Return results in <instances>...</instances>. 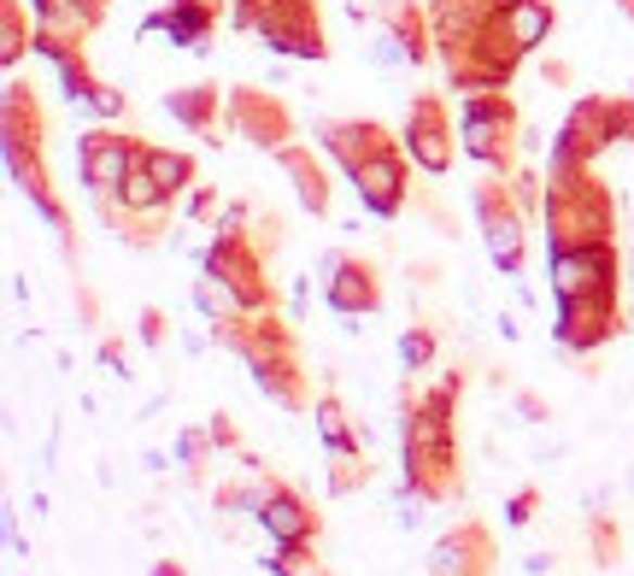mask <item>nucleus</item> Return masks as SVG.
Returning <instances> with one entry per match:
<instances>
[{"instance_id":"obj_1","label":"nucleus","mask_w":634,"mask_h":576,"mask_svg":"<svg viewBox=\"0 0 634 576\" xmlns=\"http://www.w3.org/2000/svg\"><path fill=\"white\" fill-rule=\"evenodd\" d=\"M458 400H465V377L446 371L435 388H400V483L411 488L423 506H446L465 494V459H458Z\"/></svg>"},{"instance_id":"obj_2","label":"nucleus","mask_w":634,"mask_h":576,"mask_svg":"<svg viewBox=\"0 0 634 576\" xmlns=\"http://www.w3.org/2000/svg\"><path fill=\"white\" fill-rule=\"evenodd\" d=\"M546 248H594L617 236V200L594 177V165H546Z\"/></svg>"},{"instance_id":"obj_3","label":"nucleus","mask_w":634,"mask_h":576,"mask_svg":"<svg viewBox=\"0 0 634 576\" xmlns=\"http://www.w3.org/2000/svg\"><path fill=\"white\" fill-rule=\"evenodd\" d=\"M517 129H523V118H517L506 89L458 100V141H465L470 160H482L487 171H499V177L517 171Z\"/></svg>"},{"instance_id":"obj_4","label":"nucleus","mask_w":634,"mask_h":576,"mask_svg":"<svg viewBox=\"0 0 634 576\" xmlns=\"http://www.w3.org/2000/svg\"><path fill=\"white\" fill-rule=\"evenodd\" d=\"M470 206H476V224H482L487 248H494V265L506 271V277H523V259H529V212L517 206L511 195V177H499V171H487L482 183L470 189Z\"/></svg>"},{"instance_id":"obj_5","label":"nucleus","mask_w":634,"mask_h":576,"mask_svg":"<svg viewBox=\"0 0 634 576\" xmlns=\"http://www.w3.org/2000/svg\"><path fill=\"white\" fill-rule=\"evenodd\" d=\"M206 277H218L241 300V312H277V283L265 277V253L248 229H218L206 248Z\"/></svg>"},{"instance_id":"obj_6","label":"nucleus","mask_w":634,"mask_h":576,"mask_svg":"<svg viewBox=\"0 0 634 576\" xmlns=\"http://www.w3.org/2000/svg\"><path fill=\"white\" fill-rule=\"evenodd\" d=\"M623 136V107L611 95H582L570 107V118L558 124V141L546 148V165H594L605 148H617Z\"/></svg>"},{"instance_id":"obj_7","label":"nucleus","mask_w":634,"mask_h":576,"mask_svg":"<svg viewBox=\"0 0 634 576\" xmlns=\"http://www.w3.org/2000/svg\"><path fill=\"white\" fill-rule=\"evenodd\" d=\"M148 141L141 136H124V129H83L77 136V177L94 200L100 195H118L129 183V171L141 165Z\"/></svg>"},{"instance_id":"obj_8","label":"nucleus","mask_w":634,"mask_h":576,"mask_svg":"<svg viewBox=\"0 0 634 576\" xmlns=\"http://www.w3.org/2000/svg\"><path fill=\"white\" fill-rule=\"evenodd\" d=\"M617 248L594 241V248H565L546 259V277H553V300H611L617 295Z\"/></svg>"},{"instance_id":"obj_9","label":"nucleus","mask_w":634,"mask_h":576,"mask_svg":"<svg viewBox=\"0 0 634 576\" xmlns=\"http://www.w3.org/2000/svg\"><path fill=\"white\" fill-rule=\"evenodd\" d=\"M623 329H634V318L617 306V295L611 300H558L553 306V336L565 353H599Z\"/></svg>"},{"instance_id":"obj_10","label":"nucleus","mask_w":634,"mask_h":576,"mask_svg":"<svg viewBox=\"0 0 634 576\" xmlns=\"http://www.w3.org/2000/svg\"><path fill=\"white\" fill-rule=\"evenodd\" d=\"M253 36L270 53H288V60H329L317 0H265V18H258Z\"/></svg>"},{"instance_id":"obj_11","label":"nucleus","mask_w":634,"mask_h":576,"mask_svg":"<svg viewBox=\"0 0 634 576\" xmlns=\"http://www.w3.org/2000/svg\"><path fill=\"white\" fill-rule=\"evenodd\" d=\"M317 271H324V300L329 312H341V318H370V312H382V271L370 265V259L358 253H324L317 259Z\"/></svg>"},{"instance_id":"obj_12","label":"nucleus","mask_w":634,"mask_h":576,"mask_svg":"<svg viewBox=\"0 0 634 576\" xmlns=\"http://www.w3.org/2000/svg\"><path fill=\"white\" fill-rule=\"evenodd\" d=\"M406 153L417 171H429V177H446L453 171V112H446L441 95H411L406 107Z\"/></svg>"},{"instance_id":"obj_13","label":"nucleus","mask_w":634,"mask_h":576,"mask_svg":"<svg viewBox=\"0 0 634 576\" xmlns=\"http://www.w3.org/2000/svg\"><path fill=\"white\" fill-rule=\"evenodd\" d=\"M229 129H236L241 141H253V148L277 153L294 141V112H288L270 89L241 83V89H229Z\"/></svg>"},{"instance_id":"obj_14","label":"nucleus","mask_w":634,"mask_h":576,"mask_svg":"<svg viewBox=\"0 0 634 576\" xmlns=\"http://www.w3.org/2000/svg\"><path fill=\"white\" fill-rule=\"evenodd\" d=\"M358 189V206L370 212V218H400V212L411 206V153L388 148L382 160H370L358 177H347Z\"/></svg>"},{"instance_id":"obj_15","label":"nucleus","mask_w":634,"mask_h":576,"mask_svg":"<svg viewBox=\"0 0 634 576\" xmlns=\"http://www.w3.org/2000/svg\"><path fill=\"white\" fill-rule=\"evenodd\" d=\"M317 141H324V153L347 171V177H358L370 160H382L388 148H400V136L377 118H335V124L317 129Z\"/></svg>"},{"instance_id":"obj_16","label":"nucleus","mask_w":634,"mask_h":576,"mask_svg":"<svg viewBox=\"0 0 634 576\" xmlns=\"http://www.w3.org/2000/svg\"><path fill=\"white\" fill-rule=\"evenodd\" d=\"M258 529H265V541L270 547H312L317 536H324V517H317V506L300 488H288V483H277L270 488V500H265V512L253 517Z\"/></svg>"},{"instance_id":"obj_17","label":"nucleus","mask_w":634,"mask_h":576,"mask_svg":"<svg viewBox=\"0 0 634 576\" xmlns=\"http://www.w3.org/2000/svg\"><path fill=\"white\" fill-rule=\"evenodd\" d=\"M429 576H494V529L487 524H453L429 547Z\"/></svg>"},{"instance_id":"obj_18","label":"nucleus","mask_w":634,"mask_h":576,"mask_svg":"<svg viewBox=\"0 0 634 576\" xmlns=\"http://www.w3.org/2000/svg\"><path fill=\"white\" fill-rule=\"evenodd\" d=\"M165 112L189 129V136L218 141V129L229 124V89H218V83H189V89H170L165 95Z\"/></svg>"},{"instance_id":"obj_19","label":"nucleus","mask_w":634,"mask_h":576,"mask_svg":"<svg viewBox=\"0 0 634 576\" xmlns=\"http://www.w3.org/2000/svg\"><path fill=\"white\" fill-rule=\"evenodd\" d=\"M277 165H282V177L294 183L300 206H306L312 218H329V206H335V189H329V171H324V160H317L306 141H288V148H277Z\"/></svg>"},{"instance_id":"obj_20","label":"nucleus","mask_w":634,"mask_h":576,"mask_svg":"<svg viewBox=\"0 0 634 576\" xmlns=\"http://www.w3.org/2000/svg\"><path fill=\"white\" fill-rule=\"evenodd\" d=\"M218 18H224V12L212 7V0H165V7L148 18V30H165L177 48L200 53L212 41V30H218Z\"/></svg>"},{"instance_id":"obj_21","label":"nucleus","mask_w":634,"mask_h":576,"mask_svg":"<svg viewBox=\"0 0 634 576\" xmlns=\"http://www.w3.org/2000/svg\"><path fill=\"white\" fill-rule=\"evenodd\" d=\"M60 65V83H65V95L71 100H83L89 112H100V118H124V107H129V95H118L112 83H100L89 60H83V48L77 53H65V60H53Z\"/></svg>"},{"instance_id":"obj_22","label":"nucleus","mask_w":634,"mask_h":576,"mask_svg":"<svg viewBox=\"0 0 634 576\" xmlns=\"http://www.w3.org/2000/svg\"><path fill=\"white\" fill-rule=\"evenodd\" d=\"M253 383H258V395H265L270 406H282V412H312L317 406L312 383H306V365H300V359H282V365L253 371Z\"/></svg>"},{"instance_id":"obj_23","label":"nucleus","mask_w":634,"mask_h":576,"mask_svg":"<svg viewBox=\"0 0 634 576\" xmlns=\"http://www.w3.org/2000/svg\"><path fill=\"white\" fill-rule=\"evenodd\" d=\"M141 165L153 171V183H158V189H165V200H170V206H177V200H182V195H189L194 183H200V165H194V153H182V148H153V141H148V153H141Z\"/></svg>"},{"instance_id":"obj_24","label":"nucleus","mask_w":634,"mask_h":576,"mask_svg":"<svg viewBox=\"0 0 634 576\" xmlns=\"http://www.w3.org/2000/svg\"><path fill=\"white\" fill-rule=\"evenodd\" d=\"M312 424H317V436H324V448H329V453H353V448H365V424H353V412L341 406V395H317Z\"/></svg>"},{"instance_id":"obj_25","label":"nucleus","mask_w":634,"mask_h":576,"mask_svg":"<svg viewBox=\"0 0 634 576\" xmlns=\"http://www.w3.org/2000/svg\"><path fill=\"white\" fill-rule=\"evenodd\" d=\"M506 18V30H511V41L517 48H541L546 36H553V24H558V12H553V0H523V7H506L499 12Z\"/></svg>"},{"instance_id":"obj_26","label":"nucleus","mask_w":634,"mask_h":576,"mask_svg":"<svg viewBox=\"0 0 634 576\" xmlns=\"http://www.w3.org/2000/svg\"><path fill=\"white\" fill-rule=\"evenodd\" d=\"M36 48V12H24V0H0V60L18 65Z\"/></svg>"},{"instance_id":"obj_27","label":"nucleus","mask_w":634,"mask_h":576,"mask_svg":"<svg viewBox=\"0 0 634 576\" xmlns=\"http://www.w3.org/2000/svg\"><path fill=\"white\" fill-rule=\"evenodd\" d=\"M370 477H377V471H370V459H365V448H353V453H329V494L335 500H353V494H365L370 488Z\"/></svg>"},{"instance_id":"obj_28","label":"nucleus","mask_w":634,"mask_h":576,"mask_svg":"<svg viewBox=\"0 0 634 576\" xmlns=\"http://www.w3.org/2000/svg\"><path fill=\"white\" fill-rule=\"evenodd\" d=\"M170 459H177V471H182L189 483H206L212 459H218V448H212V436H206V424H200V429H182V436L170 441Z\"/></svg>"},{"instance_id":"obj_29","label":"nucleus","mask_w":634,"mask_h":576,"mask_svg":"<svg viewBox=\"0 0 634 576\" xmlns=\"http://www.w3.org/2000/svg\"><path fill=\"white\" fill-rule=\"evenodd\" d=\"M258 565H265L270 576H335L324 559H317V541H312V547H270Z\"/></svg>"},{"instance_id":"obj_30","label":"nucleus","mask_w":634,"mask_h":576,"mask_svg":"<svg viewBox=\"0 0 634 576\" xmlns=\"http://www.w3.org/2000/svg\"><path fill=\"white\" fill-rule=\"evenodd\" d=\"M587 553H594V565H617L623 559V529H617L611 512L587 517Z\"/></svg>"},{"instance_id":"obj_31","label":"nucleus","mask_w":634,"mask_h":576,"mask_svg":"<svg viewBox=\"0 0 634 576\" xmlns=\"http://www.w3.org/2000/svg\"><path fill=\"white\" fill-rule=\"evenodd\" d=\"M435 353H441V336L429 324H411L406 336H400V365L406 371H429L435 365Z\"/></svg>"},{"instance_id":"obj_32","label":"nucleus","mask_w":634,"mask_h":576,"mask_svg":"<svg viewBox=\"0 0 634 576\" xmlns=\"http://www.w3.org/2000/svg\"><path fill=\"white\" fill-rule=\"evenodd\" d=\"M224 212H229V200L218 189H206V183H194L189 189V206H182V218L200 224V229H224Z\"/></svg>"},{"instance_id":"obj_33","label":"nucleus","mask_w":634,"mask_h":576,"mask_svg":"<svg viewBox=\"0 0 634 576\" xmlns=\"http://www.w3.org/2000/svg\"><path fill=\"white\" fill-rule=\"evenodd\" d=\"M194 306H200V318H206V324H218V318H229V312H241V300L229 295L218 277H200L194 283Z\"/></svg>"},{"instance_id":"obj_34","label":"nucleus","mask_w":634,"mask_h":576,"mask_svg":"<svg viewBox=\"0 0 634 576\" xmlns=\"http://www.w3.org/2000/svg\"><path fill=\"white\" fill-rule=\"evenodd\" d=\"M206 436H212V448H218V459H224V453H229V459L248 453V448H241V429H236V417H229V412L206 417Z\"/></svg>"},{"instance_id":"obj_35","label":"nucleus","mask_w":634,"mask_h":576,"mask_svg":"<svg viewBox=\"0 0 634 576\" xmlns=\"http://www.w3.org/2000/svg\"><path fill=\"white\" fill-rule=\"evenodd\" d=\"M535 512H541V488H517V494L506 500V524L511 529H529L535 524Z\"/></svg>"},{"instance_id":"obj_36","label":"nucleus","mask_w":634,"mask_h":576,"mask_svg":"<svg viewBox=\"0 0 634 576\" xmlns=\"http://www.w3.org/2000/svg\"><path fill=\"white\" fill-rule=\"evenodd\" d=\"M136 336L148 341V348H165V336H170V318L158 306H141V318H136Z\"/></svg>"},{"instance_id":"obj_37","label":"nucleus","mask_w":634,"mask_h":576,"mask_svg":"<svg viewBox=\"0 0 634 576\" xmlns=\"http://www.w3.org/2000/svg\"><path fill=\"white\" fill-rule=\"evenodd\" d=\"M258 18H265V0H229V24H236V30H258Z\"/></svg>"},{"instance_id":"obj_38","label":"nucleus","mask_w":634,"mask_h":576,"mask_svg":"<svg viewBox=\"0 0 634 576\" xmlns=\"http://www.w3.org/2000/svg\"><path fill=\"white\" fill-rule=\"evenodd\" d=\"M100 365H106V371H124V377H129V348H124L118 336L100 341Z\"/></svg>"},{"instance_id":"obj_39","label":"nucleus","mask_w":634,"mask_h":576,"mask_svg":"<svg viewBox=\"0 0 634 576\" xmlns=\"http://www.w3.org/2000/svg\"><path fill=\"white\" fill-rule=\"evenodd\" d=\"M517 412H523L529 424H553V406H546L541 395H529V388H523V395H517Z\"/></svg>"},{"instance_id":"obj_40","label":"nucleus","mask_w":634,"mask_h":576,"mask_svg":"<svg viewBox=\"0 0 634 576\" xmlns=\"http://www.w3.org/2000/svg\"><path fill=\"white\" fill-rule=\"evenodd\" d=\"M77 312H83V329H100V300H94V288H77Z\"/></svg>"},{"instance_id":"obj_41","label":"nucleus","mask_w":634,"mask_h":576,"mask_svg":"<svg viewBox=\"0 0 634 576\" xmlns=\"http://www.w3.org/2000/svg\"><path fill=\"white\" fill-rule=\"evenodd\" d=\"M541 77L553 83V89H570V83H575V71H570L565 60H546V65H541Z\"/></svg>"},{"instance_id":"obj_42","label":"nucleus","mask_w":634,"mask_h":576,"mask_svg":"<svg viewBox=\"0 0 634 576\" xmlns=\"http://www.w3.org/2000/svg\"><path fill=\"white\" fill-rule=\"evenodd\" d=\"M558 571V553H529L523 559V576H553Z\"/></svg>"},{"instance_id":"obj_43","label":"nucleus","mask_w":634,"mask_h":576,"mask_svg":"<svg viewBox=\"0 0 634 576\" xmlns=\"http://www.w3.org/2000/svg\"><path fill=\"white\" fill-rule=\"evenodd\" d=\"M153 576H189V571H182L177 559H158V565H153Z\"/></svg>"},{"instance_id":"obj_44","label":"nucleus","mask_w":634,"mask_h":576,"mask_svg":"<svg viewBox=\"0 0 634 576\" xmlns=\"http://www.w3.org/2000/svg\"><path fill=\"white\" fill-rule=\"evenodd\" d=\"M617 7H623V18H629V24H634V0H617Z\"/></svg>"},{"instance_id":"obj_45","label":"nucleus","mask_w":634,"mask_h":576,"mask_svg":"<svg viewBox=\"0 0 634 576\" xmlns=\"http://www.w3.org/2000/svg\"><path fill=\"white\" fill-rule=\"evenodd\" d=\"M89 7H100V12H106V7H112V0H89Z\"/></svg>"},{"instance_id":"obj_46","label":"nucleus","mask_w":634,"mask_h":576,"mask_svg":"<svg viewBox=\"0 0 634 576\" xmlns=\"http://www.w3.org/2000/svg\"><path fill=\"white\" fill-rule=\"evenodd\" d=\"M629 488H634V477H629Z\"/></svg>"}]
</instances>
